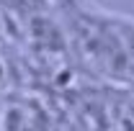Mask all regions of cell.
<instances>
[{
  "mask_svg": "<svg viewBox=\"0 0 134 131\" xmlns=\"http://www.w3.org/2000/svg\"><path fill=\"white\" fill-rule=\"evenodd\" d=\"M0 80H3V62H0Z\"/></svg>",
  "mask_w": 134,
  "mask_h": 131,
  "instance_id": "obj_1",
  "label": "cell"
}]
</instances>
